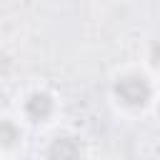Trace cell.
<instances>
[{
  "mask_svg": "<svg viewBox=\"0 0 160 160\" xmlns=\"http://www.w3.org/2000/svg\"><path fill=\"white\" fill-rule=\"evenodd\" d=\"M108 105L128 122H140L150 118L160 102V75L138 62L118 65L108 78Z\"/></svg>",
  "mask_w": 160,
  "mask_h": 160,
  "instance_id": "obj_1",
  "label": "cell"
},
{
  "mask_svg": "<svg viewBox=\"0 0 160 160\" xmlns=\"http://www.w3.org/2000/svg\"><path fill=\"white\" fill-rule=\"evenodd\" d=\"M12 112L25 122L30 132L42 135L62 122V98L48 82H30L18 92Z\"/></svg>",
  "mask_w": 160,
  "mask_h": 160,
  "instance_id": "obj_2",
  "label": "cell"
},
{
  "mask_svg": "<svg viewBox=\"0 0 160 160\" xmlns=\"http://www.w3.org/2000/svg\"><path fill=\"white\" fill-rule=\"evenodd\" d=\"M45 140L42 145L38 148V155L42 160H85L90 158V140L75 130V128H68V125H55L52 130L42 132Z\"/></svg>",
  "mask_w": 160,
  "mask_h": 160,
  "instance_id": "obj_3",
  "label": "cell"
},
{
  "mask_svg": "<svg viewBox=\"0 0 160 160\" xmlns=\"http://www.w3.org/2000/svg\"><path fill=\"white\" fill-rule=\"evenodd\" d=\"M28 135H30V130L12 110L0 112V160L20 158L25 152Z\"/></svg>",
  "mask_w": 160,
  "mask_h": 160,
  "instance_id": "obj_4",
  "label": "cell"
},
{
  "mask_svg": "<svg viewBox=\"0 0 160 160\" xmlns=\"http://www.w3.org/2000/svg\"><path fill=\"white\" fill-rule=\"evenodd\" d=\"M140 62H142L145 68H150L155 75H160V32H152V35L142 42Z\"/></svg>",
  "mask_w": 160,
  "mask_h": 160,
  "instance_id": "obj_5",
  "label": "cell"
}]
</instances>
